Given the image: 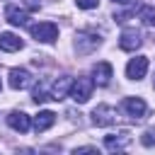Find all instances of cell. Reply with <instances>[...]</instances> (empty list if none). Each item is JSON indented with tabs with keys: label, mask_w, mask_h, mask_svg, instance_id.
<instances>
[{
	"label": "cell",
	"mask_w": 155,
	"mask_h": 155,
	"mask_svg": "<svg viewBox=\"0 0 155 155\" xmlns=\"http://www.w3.org/2000/svg\"><path fill=\"white\" fill-rule=\"evenodd\" d=\"M92 90H94V80L92 78H78V80H73L68 97H73L78 104H85L92 97Z\"/></svg>",
	"instance_id": "6da1fadb"
},
{
	"label": "cell",
	"mask_w": 155,
	"mask_h": 155,
	"mask_svg": "<svg viewBox=\"0 0 155 155\" xmlns=\"http://www.w3.org/2000/svg\"><path fill=\"white\" fill-rule=\"evenodd\" d=\"M99 44H102V39H99L94 31H78V34H75V51H78L80 56L92 53Z\"/></svg>",
	"instance_id": "3957f363"
},
{
	"label": "cell",
	"mask_w": 155,
	"mask_h": 155,
	"mask_svg": "<svg viewBox=\"0 0 155 155\" xmlns=\"http://www.w3.org/2000/svg\"><path fill=\"white\" fill-rule=\"evenodd\" d=\"M121 107H124V111H126L131 119H143V116H145V102H143L140 97H126Z\"/></svg>",
	"instance_id": "ba28073f"
},
{
	"label": "cell",
	"mask_w": 155,
	"mask_h": 155,
	"mask_svg": "<svg viewBox=\"0 0 155 155\" xmlns=\"http://www.w3.org/2000/svg\"><path fill=\"white\" fill-rule=\"evenodd\" d=\"M31 85V73L27 68H12L10 70V87L12 90H24Z\"/></svg>",
	"instance_id": "8992f818"
},
{
	"label": "cell",
	"mask_w": 155,
	"mask_h": 155,
	"mask_svg": "<svg viewBox=\"0 0 155 155\" xmlns=\"http://www.w3.org/2000/svg\"><path fill=\"white\" fill-rule=\"evenodd\" d=\"M0 87H2V82H0Z\"/></svg>",
	"instance_id": "603a6c76"
},
{
	"label": "cell",
	"mask_w": 155,
	"mask_h": 155,
	"mask_svg": "<svg viewBox=\"0 0 155 155\" xmlns=\"http://www.w3.org/2000/svg\"><path fill=\"white\" fill-rule=\"evenodd\" d=\"M94 85H99V87H107L109 85V80H111V75H114V68H111V63H107V61H102V63H97L94 65Z\"/></svg>",
	"instance_id": "9c48e42d"
},
{
	"label": "cell",
	"mask_w": 155,
	"mask_h": 155,
	"mask_svg": "<svg viewBox=\"0 0 155 155\" xmlns=\"http://www.w3.org/2000/svg\"><path fill=\"white\" fill-rule=\"evenodd\" d=\"M7 126H10L12 131L27 133L29 126H31V121H29V116H27L24 111H10V114H7Z\"/></svg>",
	"instance_id": "30bf717a"
},
{
	"label": "cell",
	"mask_w": 155,
	"mask_h": 155,
	"mask_svg": "<svg viewBox=\"0 0 155 155\" xmlns=\"http://www.w3.org/2000/svg\"><path fill=\"white\" fill-rule=\"evenodd\" d=\"M140 44H143V39H140V34H138L136 29H124L121 36H119V46H121V51H136Z\"/></svg>",
	"instance_id": "52a82bcc"
},
{
	"label": "cell",
	"mask_w": 155,
	"mask_h": 155,
	"mask_svg": "<svg viewBox=\"0 0 155 155\" xmlns=\"http://www.w3.org/2000/svg\"><path fill=\"white\" fill-rule=\"evenodd\" d=\"M70 85H73V80L68 78V75H63V78H58L53 85H51V99H63V97H68V92H70Z\"/></svg>",
	"instance_id": "7c38bea8"
},
{
	"label": "cell",
	"mask_w": 155,
	"mask_h": 155,
	"mask_svg": "<svg viewBox=\"0 0 155 155\" xmlns=\"http://www.w3.org/2000/svg\"><path fill=\"white\" fill-rule=\"evenodd\" d=\"M114 2H119V5H126V2H131V0H114Z\"/></svg>",
	"instance_id": "44dd1931"
},
{
	"label": "cell",
	"mask_w": 155,
	"mask_h": 155,
	"mask_svg": "<svg viewBox=\"0 0 155 155\" xmlns=\"http://www.w3.org/2000/svg\"><path fill=\"white\" fill-rule=\"evenodd\" d=\"M78 153H97V148L94 145H85V148H75V155Z\"/></svg>",
	"instance_id": "ffe728a7"
},
{
	"label": "cell",
	"mask_w": 155,
	"mask_h": 155,
	"mask_svg": "<svg viewBox=\"0 0 155 155\" xmlns=\"http://www.w3.org/2000/svg\"><path fill=\"white\" fill-rule=\"evenodd\" d=\"M75 2H78V7H82V10H92V7H97L99 0H75Z\"/></svg>",
	"instance_id": "ac0fdd59"
},
{
	"label": "cell",
	"mask_w": 155,
	"mask_h": 155,
	"mask_svg": "<svg viewBox=\"0 0 155 155\" xmlns=\"http://www.w3.org/2000/svg\"><path fill=\"white\" fill-rule=\"evenodd\" d=\"M24 7L31 10V12H36L39 10V0H24Z\"/></svg>",
	"instance_id": "d6986e66"
},
{
	"label": "cell",
	"mask_w": 155,
	"mask_h": 155,
	"mask_svg": "<svg viewBox=\"0 0 155 155\" xmlns=\"http://www.w3.org/2000/svg\"><path fill=\"white\" fill-rule=\"evenodd\" d=\"M53 124H56V114L48 111V109H46V111H39V114L34 116V131H36V133H44V131L51 128Z\"/></svg>",
	"instance_id": "4fadbf2b"
},
{
	"label": "cell",
	"mask_w": 155,
	"mask_h": 155,
	"mask_svg": "<svg viewBox=\"0 0 155 155\" xmlns=\"http://www.w3.org/2000/svg\"><path fill=\"white\" fill-rule=\"evenodd\" d=\"M24 44H22V39L17 36V34H12V31H2L0 34V51H19Z\"/></svg>",
	"instance_id": "9a60e30c"
},
{
	"label": "cell",
	"mask_w": 155,
	"mask_h": 155,
	"mask_svg": "<svg viewBox=\"0 0 155 155\" xmlns=\"http://www.w3.org/2000/svg\"><path fill=\"white\" fill-rule=\"evenodd\" d=\"M145 73H148V58H145V56H136V58L128 61L126 75H128L131 80H140V78H145Z\"/></svg>",
	"instance_id": "5b68a950"
},
{
	"label": "cell",
	"mask_w": 155,
	"mask_h": 155,
	"mask_svg": "<svg viewBox=\"0 0 155 155\" xmlns=\"http://www.w3.org/2000/svg\"><path fill=\"white\" fill-rule=\"evenodd\" d=\"M92 121H94L97 126H109V124L116 121V109L109 107V104H99V107H94V111H92Z\"/></svg>",
	"instance_id": "277c9868"
},
{
	"label": "cell",
	"mask_w": 155,
	"mask_h": 155,
	"mask_svg": "<svg viewBox=\"0 0 155 155\" xmlns=\"http://www.w3.org/2000/svg\"><path fill=\"white\" fill-rule=\"evenodd\" d=\"M31 99H34L36 104H44L46 99H51V94H46V92L41 90V85H36V87H34V94H31Z\"/></svg>",
	"instance_id": "e0dca14e"
},
{
	"label": "cell",
	"mask_w": 155,
	"mask_h": 155,
	"mask_svg": "<svg viewBox=\"0 0 155 155\" xmlns=\"http://www.w3.org/2000/svg\"><path fill=\"white\" fill-rule=\"evenodd\" d=\"M5 19L10 22V24H15V27H24L27 24V12L22 10V7H17V5H10L7 10H5Z\"/></svg>",
	"instance_id": "5bb4252c"
},
{
	"label": "cell",
	"mask_w": 155,
	"mask_h": 155,
	"mask_svg": "<svg viewBox=\"0 0 155 155\" xmlns=\"http://www.w3.org/2000/svg\"><path fill=\"white\" fill-rule=\"evenodd\" d=\"M128 143H131V133H128V131L109 133V136L104 138V145H107L109 150H124V148H126Z\"/></svg>",
	"instance_id": "8fae6325"
},
{
	"label": "cell",
	"mask_w": 155,
	"mask_h": 155,
	"mask_svg": "<svg viewBox=\"0 0 155 155\" xmlns=\"http://www.w3.org/2000/svg\"><path fill=\"white\" fill-rule=\"evenodd\" d=\"M29 31H31V36H34L36 41H44V44H53V41L58 39V27H56L53 22H39V24H31Z\"/></svg>",
	"instance_id": "7a4b0ae2"
},
{
	"label": "cell",
	"mask_w": 155,
	"mask_h": 155,
	"mask_svg": "<svg viewBox=\"0 0 155 155\" xmlns=\"http://www.w3.org/2000/svg\"><path fill=\"white\" fill-rule=\"evenodd\" d=\"M140 19H143L148 27H155V7H150V5L140 7Z\"/></svg>",
	"instance_id": "2e32d148"
},
{
	"label": "cell",
	"mask_w": 155,
	"mask_h": 155,
	"mask_svg": "<svg viewBox=\"0 0 155 155\" xmlns=\"http://www.w3.org/2000/svg\"><path fill=\"white\" fill-rule=\"evenodd\" d=\"M153 87H155V78H153Z\"/></svg>",
	"instance_id": "7402d4cb"
}]
</instances>
